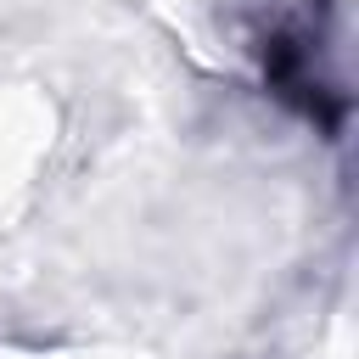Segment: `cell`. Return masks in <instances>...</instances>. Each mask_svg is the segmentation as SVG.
<instances>
[{"mask_svg":"<svg viewBox=\"0 0 359 359\" xmlns=\"http://www.w3.org/2000/svg\"><path fill=\"white\" fill-rule=\"evenodd\" d=\"M252 56H258L264 90L280 107H292L325 140H342L353 95L331 73V11H325V0L269 11V22H258V34H252Z\"/></svg>","mask_w":359,"mask_h":359,"instance_id":"6da1fadb","label":"cell"}]
</instances>
